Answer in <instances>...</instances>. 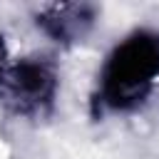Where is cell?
Segmentation results:
<instances>
[{"label":"cell","instance_id":"cell-1","mask_svg":"<svg viewBox=\"0 0 159 159\" xmlns=\"http://www.w3.org/2000/svg\"><path fill=\"white\" fill-rule=\"evenodd\" d=\"M159 82V35L134 32L114 47L104 70L99 97L109 109H132Z\"/></svg>","mask_w":159,"mask_h":159},{"label":"cell","instance_id":"cell-2","mask_svg":"<svg viewBox=\"0 0 159 159\" xmlns=\"http://www.w3.org/2000/svg\"><path fill=\"white\" fill-rule=\"evenodd\" d=\"M57 89L55 70L42 60H25L17 65L0 62V102L15 112L32 114L42 112Z\"/></svg>","mask_w":159,"mask_h":159},{"label":"cell","instance_id":"cell-3","mask_svg":"<svg viewBox=\"0 0 159 159\" xmlns=\"http://www.w3.org/2000/svg\"><path fill=\"white\" fill-rule=\"evenodd\" d=\"M94 20V10L89 5H52L45 12L37 15V25L57 42H72L80 40Z\"/></svg>","mask_w":159,"mask_h":159}]
</instances>
